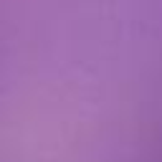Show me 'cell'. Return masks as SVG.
I'll list each match as a JSON object with an SVG mask.
<instances>
[{
	"label": "cell",
	"mask_w": 162,
	"mask_h": 162,
	"mask_svg": "<svg viewBox=\"0 0 162 162\" xmlns=\"http://www.w3.org/2000/svg\"><path fill=\"white\" fill-rule=\"evenodd\" d=\"M48 41H51V23H48Z\"/></svg>",
	"instance_id": "cell-1"
}]
</instances>
